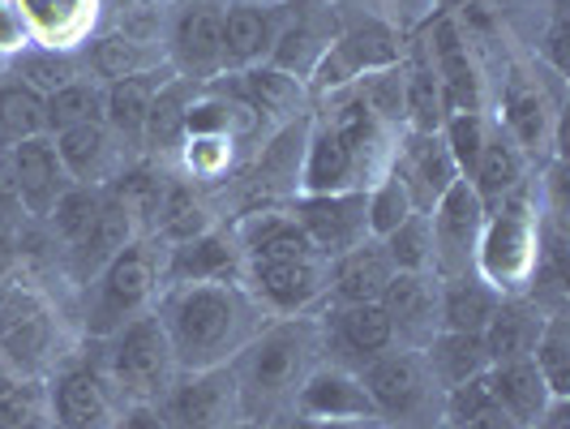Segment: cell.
Listing matches in <instances>:
<instances>
[{
  "label": "cell",
  "instance_id": "60d3db41",
  "mask_svg": "<svg viewBox=\"0 0 570 429\" xmlns=\"http://www.w3.org/2000/svg\"><path fill=\"white\" fill-rule=\"evenodd\" d=\"M48 134V116H43V95H35L18 78L0 74V146H18L27 138Z\"/></svg>",
  "mask_w": 570,
  "mask_h": 429
},
{
  "label": "cell",
  "instance_id": "91938a15",
  "mask_svg": "<svg viewBox=\"0 0 570 429\" xmlns=\"http://www.w3.org/2000/svg\"><path fill=\"white\" fill-rule=\"evenodd\" d=\"M382 429H395V426H382Z\"/></svg>",
  "mask_w": 570,
  "mask_h": 429
},
{
  "label": "cell",
  "instance_id": "681fc988",
  "mask_svg": "<svg viewBox=\"0 0 570 429\" xmlns=\"http://www.w3.org/2000/svg\"><path fill=\"white\" fill-rule=\"evenodd\" d=\"M30 224L27 206H22V194H18V176H13V164H9V150L0 146V232H18Z\"/></svg>",
  "mask_w": 570,
  "mask_h": 429
},
{
  "label": "cell",
  "instance_id": "9a60e30c",
  "mask_svg": "<svg viewBox=\"0 0 570 429\" xmlns=\"http://www.w3.org/2000/svg\"><path fill=\"white\" fill-rule=\"evenodd\" d=\"M493 120L528 155V164H549V159L562 155L558 150L562 113H558V104L549 99V90L541 82H528L523 74H511V82L502 86V99H498Z\"/></svg>",
  "mask_w": 570,
  "mask_h": 429
},
{
  "label": "cell",
  "instance_id": "db71d44e",
  "mask_svg": "<svg viewBox=\"0 0 570 429\" xmlns=\"http://www.w3.org/2000/svg\"><path fill=\"white\" fill-rule=\"evenodd\" d=\"M279 429H382V421H377V417L331 421V417H296V412H287V417H279Z\"/></svg>",
  "mask_w": 570,
  "mask_h": 429
},
{
  "label": "cell",
  "instance_id": "52a82bcc",
  "mask_svg": "<svg viewBox=\"0 0 570 429\" xmlns=\"http://www.w3.org/2000/svg\"><path fill=\"white\" fill-rule=\"evenodd\" d=\"M86 343L99 348L95 365L108 373V382H112L116 396L125 403H159L168 396L171 382H176V373H180L168 331H164V322H159L155 310L138 314L134 322H125L108 340Z\"/></svg>",
  "mask_w": 570,
  "mask_h": 429
},
{
  "label": "cell",
  "instance_id": "f1b7e54d",
  "mask_svg": "<svg viewBox=\"0 0 570 429\" xmlns=\"http://www.w3.org/2000/svg\"><path fill=\"white\" fill-rule=\"evenodd\" d=\"M138 236H146L142 224H138V215L116 198V194L104 189V206H99L95 224H90V232H86V241L78 245V250H69V271H73L78 284L86 287L95 275H99L104 262H112V257L120 254L129 241H138Z\"/></svg>",
  "mask_w": 570,
  "mask_h": 429
},
{
  "label": "cell",
  "instance_id": "f6af8a7d",
  "mask_svg": "<svg viewBox=\"0 0 570 429\" xmlns=\"http://www.w3.org/2000/svg\"><path fill=\"white\" fill-rule=\"evenodd\" d=\"M407 215H416V202H412L407 185L395 172H386L382 181H373L370 189H365V224H370L373 241H386Z\"/></svg>",
  "mask_w": 570,
  "mask_h": 429
},
{
  "label": "cell",
  "instance_id": "5bb4252c",
  "mask_svg": "<svg viewBox=\"0 0 570 429\" xmlns=\"http://www.w3.org/2000/svg\"><path fill=\"white\" fill-rule=\"evenodd\" d=\"M485 206L468 181H455L442 198L429 206V232H433V271L438 280L468 275L476 266V245L485 228Z\"/></svg>",
  "mask_w": 570,
  "mask_h": 429
},
{
  "label": "cell",
  "instance_id": "ee69618b",
  "mask_svg": "<svg viewBox=\"0 0 570 429\" xmlns=\"http://www.w3.org/2000/svg\"><path fill=\"white\" fill-rule=\"evenodd\" d=\"M532 365L549 382L553 400H570V318L544 314L541 340L532 348Z\"/></svg>",
  "mask_w": 570,
  "mask_h": 429
},
{
  "label": "cell",
  "instance_id": "603a6c76",
  "mask_svg": "<svg viewBox=\"0 0 570 429\" xmlns=\"http://www.w3.org/2000/svg\"><path fill=\"white\" fill-rule=\"evenodd\" d=\"M82 60H86V74L104 86L168 69L164 39L134 35V30H125V27L120 30H95V35L82 43Z\"/></svg>",
  "mask_w": 570,
  "mask_h": 429
},
{
  "label": "cell",
  "instance_id": "8d00e7d4",
  "mask_svg": "<svg viewBox=\"0 0 570 429\" xmlns=\"http://www.w3.org/2000/svg\"><path fill=\"white\" fill-rule=\"evenodd\" d=\"M498 305H502V292H493L476 271L442 280V305H438V314H442V331L481 335V331L489 326V318L498 314Z\"/></svg>",
  "mask_w": 570,
  "mask_h": 429
},
{
  "label": "cell",
  "instance_id": "f546056e",
  "mask_svg": "<svg viewBox=\"0 0 570 429\" xmlns=\"http://www.w3.org/2000/svg\"><path fill=\"white\" fill-rule=\"evenodd\" d=\"M30 39L43 48H82L99 30V0H13Z\"/></svg>",
  "mask_w": 570,
  "mask_h": 429
},
{
  "label": "cell",
  "instance_id": "7a4b0ae2",
  "mask_svg": "<svg viewBox=\"0 0 570 429\" xmlns=\"http://www.w3.org/2000/svg\"><path fill=\"white\" fill-rule=\"evenodd\" d=\"M180 370L232 365L266 326V310L245 284H168L155 301Z\"/></svg>",
  "mask_w": 570,
  "mask_h": 429
},
{
  "label": "cell",
  "instance_id": "ffe728a7",
  "mask_svg": "<svg viewBox=\"0 0 570 429\" xmlns=\"http://www.w3.org/2000/svg\"><path fill=\"white\" fill-rule=\"evenodd\" d=\"M245 254L228 224H215L185 245H164V287L168 284H240Z\"/></svg>",
  "mask_w": 570,
  "mask_h": 429
},
{
  "label": "cell",
  "instance_id": "44dd1931",
  "mask_svg": "<svg viewBox=\"0 0 570 429\" xmlns=\"http://www.w3.org/2000/svg\"><path fill=\"white\" fill-rule=\"evenodd\" d=\"M377 305L386 310L400 348H425L442 331V280L433 271H395L386 292L377 296Z\"/></svg>",
  "mask_w": 570,
  "mask_h": 429
},
{
  "label": "cell",
  "instance_id": "8992f818",
  "mask_svg": "<svg viewBox=\"0 0 570 429\" xmlns=\"http://www.w3.org/2000/svg\"><path fill=\"white\" fill-rule=\"evenodd\" d=\"M537 266H541V202L528 181L485 215L472 271L502 296H523L532 287Z\"/></svg>",
  "mask_w": 570,
  "mask_h": 429
},
{
  "label": "cell",
  "instance_id": "5b68a950",
  "mask_svg": "<svg viewBox=\"0 0 570 429\" xmlns=\"http://www.w3.org/2000/svg\"><path fill=\"white\" fill-rule=\"evenodd\" d=\"M164 292V245L155 236L129 241L112 262L99 266V275L86 284L82 296V335L86 340H108L125 322L155 310Z\"/></svg>",
  "mask_w": 570,
  "mask_h": 429
},
{
  "label": "cell",
  "instance_id": "30bf717a",
  "mask_svg": "<svg viewBox=\"0 0 570 429\" xmlns=\"http://www.w3.org/2000/svg\"><path fill=\"white\" fill-rule=\"evenodd\" d=\"M395 60H403L400 30L386 27L382 18H365L356 27H343L326 43V52H322V60H317L314 74H309V95H314L317 104V99H326V95H335L343 86H352L356 78L373 74V69L395 65Z\"/></svg>",
  "mask_w": 570,
  "mask_h": 429
},
{
  "label": "cell",
  "instance_id": "9c48e42d",
  "mask_svg": "<svg viewBox=\"0 0 570 429\" xmlns=\"http://www.w3.org/2000/svg\"><path fill=\"white\" fill-rule=\"evenodd\" d=\"M48 391V421L52 429H112L116 412L125 408V400L116 396V387L108 382V373L95 365V357H69L65 365L43 378Z\"/></svg>",
  "mask_w": 570,
  "mask_h": 429
},
{
  "label": "cell",
  "instance_id": "2e32d148",
  "mask_svg": "<svg viewBox=\"0 0 570 429\" xmlns=\"http://www.w3.org/2000/svg\"><path fill=\"white\" fill-rule=\"evenodd\" d=\"M215 90H224L228 99L245 104L249 113L266 125V129H279V125H292V120H305L314 113V95L301 78H292L275 65H249V69H232V74H219L215 78Z\"/></svg>",
  "mask_w": 570,
  "mask_h": 429
},
{
  "label": "cell",
  "instance_id": "4dcf8cb0",
  "mask_svg": "<svg viewBox=\"0 0 570 429\" xmlns=\"http://www.w3.org/2000/svg\"><path fill=\"white\" fill-rule=\"evenodd\" d=\"M171 78V65L159 74H142V78H125V82L104 86V125L112 129L120 146L142 159V134H146V116H150V99L155 90Z\"/></svg>",
  "mask_w": 570,
  "mask_h": 429
},
{
  "label": "cell",
  "instance_id": "277c9868",
  "mask_svg": "<svg viewBox=\"0 0 570 429\" xmlns=\"http://www.w3.org/2000/svg\"><path fill=\"white\" fill-rule=\"evenodd\" d=\"M73 357L60 305L22 275L0 287V370L13 378H48Z\"/></svg>",
  "mask_w": 570,
  "mask_h": 429
},
{
  "label": "cell",
  "instance_id": "4fadbf2b",
  "mask_svg": "<svg viewBox=\"0 0 570 429\" xmlns=\"http://www.w3.org/2000/svg\"><path fill=\"white\" fill-rule=\"evenodd\" d=\"M164 426L168 429H224L240 421V387L232 365H210V370H180L168 396L159 400Z\"/></svg>",
  "mask_w": 570,
  "mask_h": 429
},
{
  "label": "cell",
  "instance_id": "6da1fadb",
  "mask_svg": "<svg viewBox=\"0 0 570 429\" xmlns=\"http://www.w3.org/2000/svg\"><path fill=\"white\" fill-rule=\"evenodd\" d=\"M395 143H400V134L386 129L352 86H343L335 95L317 99L309 113L296 194L370 189L373 181H382L391 172Z\"/></svg>",
  "mask_w": 570,
  "mask_h": 429
},
{
  "label": "cell",
  "instance_id": "f907efd6",
  "mask_svg": "<svg viewBox=\"0 0 570 429\" xmlns=\"http://www.w3.org/2000/svg\"><path fill=\"white\" fill-rule=\"evenodd\" d=\"M30 43H35V39H30L18 4H13V0H0V65H9L18 52H27Z\"/></svg>",
  "mask_w": 570,
  "mask_h": 429
},
{
  "label": "cell",
  "instance_id": "7c38bea8",
  "mask_svg": "<svg viewBox=\"0 0 570 429\" xmlns=\"http://www.w3.org/2000/svg\"><path fill=\"white\" fill-rule=\"evenodd\" d=\"M164 52L176 78L194 86L215 82L224 74V0H180Z\"/></svg>",
  "mask_w": 570,
  "mask_h": 429
},
{
  "label": "cell",
  "instance_id": "cb8c5ba5",
  "mask_svg": "<svg viewBox=\"0 0 570 429\" xmlns=\"http://www.w3.org/2000/svg\"><path fill=\"white\" fill-rule=\"evenodd\" d=\"M52 143H57L60 164H65L73 185L108 189L116 181V172L125 164H134V155L120 146V138L104 120H86V125H73L65 134H52Z\"/></svg>",
  "mask_w": 570,
  "mask_h": 429
},
{
  "label": "cell",
  "instance_id": "ab89813d",
  "mask_svg": "<svg viewBox=\"0 0 570 429\" xmlns=\"http://www.w3.org/2000/svg\"><path fill=\"white\" fill-rule=\"evenodd\" d=\"M442 421L455 429H523L511 412L498 403L493 387H489V373L463 382V387H451L442 396Z\"/></svg>",
  "mask_w": 570,
  "mask_h": 429
},
{
  "label": "cell",
  "instance_id": "484cf974",
  "mask_svg": "<svg viewBox=\"0 0 570 429\" xmlns=\"http://www.w3.org/2000/svg\"><path fill=\"white\" fill-rule=\"evenodd\" d=\"M4 150H9V164H13V176H18V194H22L27 215L35 224H43V220L52 215V206H57L60 194L73 185L65 164H60L52 134H39V138L4 146Z\"/></svg>",
  "mask_w": 570,
  "mask_h": 429
},
{
  "label": "cell",
  "instance_id": "83f0119b",
  "mask_svg": "<svg viewBox=\"0 0 570 429\" xmlns=\"http://www.w3.org/2000/svg\"><path fill=\"white\" fill-rule=\"evenodd\" d=\"M395 266L386 257V245L382 241H365L347 254L331 257L326 262V305H365V301H377L386 284H391Z\"/></svg>",
  "mask_w": 570,
  "mask_h": 429
},
{
  "label": "cell",
  "instance_id": "d4e9b609",
  "mask_svg": "<svg viewBox=\"0 0 570 429\" xmlns=\"http://www.w3.org/2000/svg\"><path fill=\"white\" fill-rule=\"evenodd\" d=\"M391 172L407 185L416 211H429L455 181H463L455 159H451V150L442 143V134H400Z\"/></svg>",
  "mask_w": 570,
  "mask_h": 429
},
{
  "label": "cell",
  "instance_id": "ba28073f",
  "mask_svg": "<svg viewBox=\"0 0 570 429\" xmlns=\"http://www.w3.org/2000/svg\"><path fill=\"white\" fill-rule=\"evenodd\" d=\"M361 387L382 426L433 429L442 421V387L429 373L421 348H391L361 365Z\"/></svg>",
  "mask_w": 570,
  "mask_h": 429
},
{
  "label": "cell",
  "instance_id": "9f6ffc18",
  "mask_svg": "<svg viewBox=\"0 0 570 429\" xmlns=\"http://www.w3.org/2000/svg\"><path fill=\"white\" fill-rule=\"evenodd\" d=\"M446 13H459V9H468V4H476V0H438Z\"/></svg>",
  "mask_w": 570,
  "mask_h": 429
},
{
  "label": "cell",
  "instance_id": "7dc6e473",
  "mask_svg": "<svg viewBox=\"0 0 570 429\" xmlns=\"http://www.w3.org/2000/svg\"><path fill=\"white\" fill-rule=\"evenodd\" d=\"M489 129H493V116L489 113H451L442 120V143L451 150V159H455L459 176L468 181L472 168H476V159H481V150L489 143Z\"/></svg>",
  "mask_w": 570,
  "mask_h": 429
},
{
  "label": "cell",
  "instance_id": "f35d334b",
  "mask_svg": "<svg viewBox=\"0 0 570 429\" xmlns=\"http://www.w3.org/2000/svg\"><path fill=\"white\" fill-rule=\"evenodd\" d=\"M4 74L48 99V95H57L60 86L86 78V60H82V48H43V43H30L27 52H18V57L4 65Z\"/></svg>",
  "mask_w": 570,
  "mask_h": 429
},
{
  "label": "cell",
  "instance_id": "c3c4849f",
  "mask_svg": "<svg viewBox=\"0 0 570 429\" xmlns=\"http://www.w3.org/2000/svg\"><path fill=\"white\" fill-rule=\"evenodd\" d=\"M386 257L395 271H433V232H429V211L407 215L400 228L391 232L386 241ZM438 275V271H433Z\"/></svg>",
  "mask_w": 570,
  "mask_h": 429
},
{
  "label": "cell",
  "instance_id": "11a10c76",
  "mask_svg": "<svg viewBox=\"0 0 570 429\" xmlns=\"http://www.w3.org/2000/svg\"><path fill=\"white\" fill-rule=\"evenodd\" d=\"M22 245H18V236L13 232H0V287L9 284V280H18L22 275Z\"/></svg>",
  "mask_w": 570,
  "mask_h": 429
},
{
  "label": "cell",
  "instance_id": "d6a6232c",
  "mask_svg": "<svg viewBox=\"0 0 570 429\" xmlns=\"http://www.w3.org/2000/svg\"><path fill=\"white\" fill-rule=\"evenodd\" d=\"M544 310L532 296H502L498 314L489 318V326L481 331V343L489 352V365H502V361H528L532 348L541 340Z\"/></svg>",
  "mask_w": 570,
  "mask_h": 429
},
{
  "label": "cell",
  "instance_id": "d590c367",
  "mask_svg": "<svg viewBox=\"0 0 570 429\" xmlns=\"http://www.w3.org/2000/svg\"><path fill=\"white\" fill-rule=\"evenodd\" d=\"M446 120V99L442 82L429 65V52L416 48L403 57V134H438Z\"/></svg>",
  "mask_w": 570,
  "mask_h": 429
},
{
  "label": "cell",
  "instance_id": "ac0fdd59",
  "mask_svg": "<svg viewBox=\"0 0 570 429\" xmlns=\"http://www.w3.org/2000/svg\"><path fill=\"white\" fill-rule=\"evenodd\" d=\"M287 211L296 215V224L305 228L317 257H326V262L370 241L365 189H347V194H292Z\"/></svg>",
  "mask_w": 570,
  "mask_h": 429
},
{
  "label": "cell",
  "instance_id": "6f0895ef",
  "mask_svg": "<svg viewBox=\"0 0 570 429\" xmlns=\"http://www.w3.org/2000/svg\"><path fill=\"white\" fill-rule=\"evenodd\" d=\"M224 429H271V426H262V421H245V417H240V421H232V426H224Z\"/></svg>",
  "mask_w": 570,
  "mask_h": 429
},
{
  "label": "cell",
  "instance_id": "7bdbcfd3",
  "mask_svg": "<svg viewBox=\"0 0 570 429\" xmlns=\"http://www.w3.org/2000/svg\"><path fill=\"white\" fill-rule=\"evenodd\" d=\"M43 116H48V134H65L86 120H104V82L86 74L78 82L60 86L57 95L43 99Z\"/></svg>",
  "mask_w": 570,
  "mask_h": 429
},
{
  "label": "cell",
  "instance_id": "7402d4cb",
  "mask_svg": "<svg viewBox=\"0 0 570 429\" xmlns=\"http://www.w3.org/2000/svg\"><path fill=\"white\" fill-rule=\"evenodd\" d=\"M287 27V0H224V74L271 57Z\"/></svg>",
  "mask_w": 570,
  "mask_h": 429
},
{
  "label": "cell",
  "instance_id": "836d02e7",
  "mask_svg": "<svg viewBox=\"0 0 570 429\" xmlns=\"http://www.w3.org/2000/svg\"><path fill=\"white\" fill-rule=\"evenodd\" d=\"M528 155L519 150V146L502 134V125L493 120V129H489V143L481 150V159H476V168L468 176V185L476 189V198L485 211H493L498 202H507L514 189H523L528 185Z\"/></svg>",
  "mask_w": 570,
  "mask_h": 429
},
{
  "label": "cell",
  "instance_id": "3957f363",
  "mask_svg": "<svg viewBox=\"0 0 570 429\" xmlns=\"http://www.w3.org/2000/svg\"><path fill=\"white\" fill-rule=\"evenodd\" d=\"M322 361H326V343H322V322H317V314L266 318V326L232 361L245 421L271 426V421L287 417V408L296 400L301 382Z\"/></svg>",
  "mask_w": 570,
  "mask_h": 429
},
{
  "label": "cell",
  "instance_id": "8fae6325",
  "mask_svg": "<svg viewBox=\"0 0 570 429\" xmlns=\"http://www.w3.org/2000/svg\"><path fill=\"white\" fill-rule=\"evenodd\" d=\"M240 284L271 318L317 314L326 305V257H249Z\"/></svg>",
  "mask_w": 570,
  "mask_h": 429
},
{
  "label": "cell",
  "instance_id": "4316f807",
  "mask_svg": "<svg viewBox=\"0 0 570 429\" xmlns=\"http://www.w3.org/2000/svg\"><path fill=\"white\" fill-rule=\"evenodd\" d=\"M287 412L296 417H331V421H361V417H377L373 412L370 396L361 387V373L335 365V361H322L296 391V400Z\"/></svg>",
  "mask_w": 570,
  "mask_h": 429
},
{
  "label": "cell",
  "instance_id": "1f68e13d",
  "mask_svg": "<svg viewBox=\"0 0 570 429\" xmlns=\"http://www.w3.org/2000/svg\"><path fill=\"white\" fill-rule=\"evenodd\" d=\"M194 95H198V86L176 78V74L155 90L150 116H146V134H142V159L164 164V168L176 164V150L185 143V113H189Z\"/></svg>",
  "mask_w": 570,
  "mask_h": 429
},
{
  "label": "cell",
  "instance_id": "816d5d0a",
  "mask_svg": "<svg viewBox=\"0 0 570 429\" xmlns=\"http://www.w3.org/2000/svg\"><path fill=\"white\" fill-rule=\"evenodd\" d=\"M541 57L558 78L567 74V0H553V13H549V30H544Z\"/></svg>",
  "mask_w": 570,
  "mask_h": 429
},
{
  "label": "cell",
  "instance_id": "f5cc1de1",
  "mask_svg": "<svg viewBox=\"0 0 570 429\" xmlns=\"http://www.w3.org/2000/svg\"><path fill=\"white\" fill-rule=\"evenodd\" d=\"M112 429H168V426H164L159 403H125V408L116 412Z\"/></svg>",
  "mask_w": 570,
  "mask_h": 429
},
{
  "label": "cell",
  "instance_id": "74e56055",
  "mask_svg": "<svg viewBox=\"0 0 570 429\" xmlns=\"http://www.w3.org/2000/svg\"><path fill=\"white\" fill-rule=\"evenodd\" d=\"M421 357H425L429 373L438 378L442 391L463 387V382L489 373V352H485V343H481V335H463V331H438V335L421 348Z\"/></svg>",
  "mask_w": 570,
  "mask_h": 429
},
{
  "label": "cell",
  "instance_id": "680465c9",
  "mask_svg": "<svg viewBox=\"0 0 570 429\" xmlns=\"http://www.w3.org/2000/svg\"><path fill=\"white\" fill-rule=\"evenodd\" d=\"M433 429H455V426H446V421H438V426H433Z\"/></svg>",
  "mask_w": 570,
  "mask_h": 429
},
{
  "label": "cell",
  "instance_id": "e575fe53",
  "mask_svg": "<svg viewBox=\"0 0 570 429\" xmlns=\"http://www.w3.org/2000/svg\"><path fill=\"white\" fill-rule=\"evenodd\" d=\"M489 387H493L498 403H502L523 429H537L544 421V412L558 403L553 391H549V382L541 378V370L532 365V357H528V361L489 365Z\"/></svg>",
  "mask_w": 570,
  "mask_h": 429
},
{
  "label": "cell",
  "instance_id": "d6986e66",
  "mask_svg": "<svg viewBox=\"0 0 570 429\" xmlns=\"http://www.w3.org/2000/svg\"><path fill=\"white\" fill-rule=\"evenodd\" d=\"M317 322H322L326 361L347 365V370H361L365 361L400 348V335H395L391 318H386V310L377 301H365V305H322Z\"/></svg>",
  "mask_w": 570,
  "mask_h": 429
},
{
  "label": "cell",
  "instance_id": "e0dca14e",
  "mask_svg": "<svg viewBox=\"0 0 570 429\" xmlns=\"http://www.w3.org/2000/svg\"><path fill=\"white\" fill-rule=\"evenodd\" d=\"M429 52V65L442 82V99H446V116L451 113H485V78H481V65L472 52V39L459 22V13H442L429 39L421 43Z\"/></svg>",
  "mask_w": 570,
  "mask_h": 429
},
{
  "label": "cell",
  "instance_id": "bcb514c9",
  "mask_svg": "<svg viewBox=\"0 0 570 429\" xmlns=\"http://www.w3.org/2000/svg\"><path fill=\"white\" fill-rule=\"evenodd\" d=\"M352 90L365 99V108H370L386 129L403 134V60L382 65V69H373L365 78H356Z\"/></svg>",
  "mask_w": 570,
  "mask_h": 429
},
{
  "label": "cell",
  "instance_id": "b9f144b4",
  "mask_svg": "<svg viewBox=\"0 0 570 429\" xmlns=\"http://www.w3.org/2000/svg\"><path fill=\"white\" fill-rule=\"evenodd\" d=\"M99 206H104V189H95V185H69L57 198V206H52V215L43 220V228L69 254V250H78L86 241V232L95 224Z\"/></svg>",
  "mask_w": 570,
  "mask_h": 429
}]
</instances>
